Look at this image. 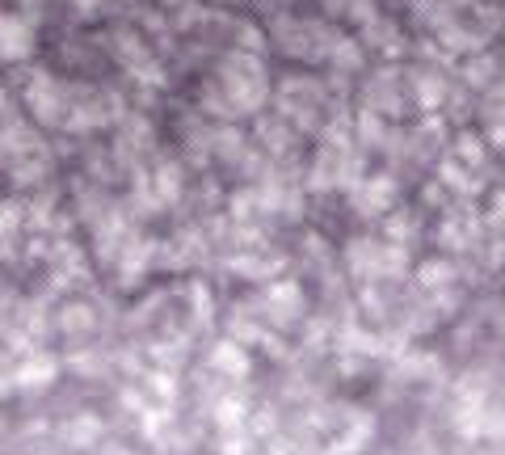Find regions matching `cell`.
<instances>
[{"mask_svg":"<svg viewBox=\"0 0 505 455\" xmlns=\"http://www.w3.org/2000/svg\"><path fill=\"white\" fill-rule=\"evenodd\" d=\"M0 34H4V38H0V55H4V59H17V55L30 47L25 30H21V25H13V21H4V25H0Z\"/></svg>","mask_w":505,"mask_h":455,"instance_id":"cell-1","label":"cell"}]
</instances>
